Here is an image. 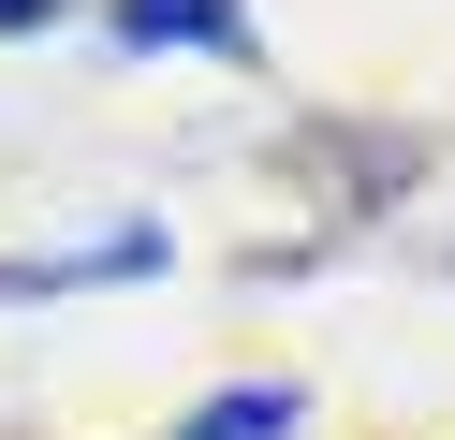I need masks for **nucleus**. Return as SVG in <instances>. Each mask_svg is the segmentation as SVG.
I'll return each instance as SVG.
<instances>
[{
  "label": "nucleus",
  "mask_w": 455,
  "mask_h": 440,
  "mask_svg": "<svg viewBox=\"0 0 455 440\" xmlns=\"http://www.w3.org/2000/svg\"><path fill=\"white\" fill-rule=\"evenodd\" d=\"M118 44H220V59H235L250 15H235V0H118Z\"/></svg>",
  "instance_id": "obj_1"
},
{
  "label": "nucleus",
  "mask_w": 455,
  "mask_h": 440,
  "mask_svg": "<svg viewBox=\"0 0 455 440\" xmlns=\"http://www.w3.org/2000/svg\"><path fill=\"white\" fill-rule=\"evenodd\" d=\"M44 15H60V0H0V29H44Z\"/></svg>",
  "instance_id": "obj_3"
},
{
  "label": "nucleus",
  "mask_w": 455,
  "mask_h": 440,
  "mask_svg": "<svg viewBox=\"0 0 455 440\" xmlns=\"http://www.w3.org/2000/svg\"><path fill=\"white\" fill-rule=\"evenodd\" d=\"M294 426V396H279V381H250V396H220V411H191L177 440H279Z\"/></svg>",
  "instance_id": "obj_2"
}]
</instances>
